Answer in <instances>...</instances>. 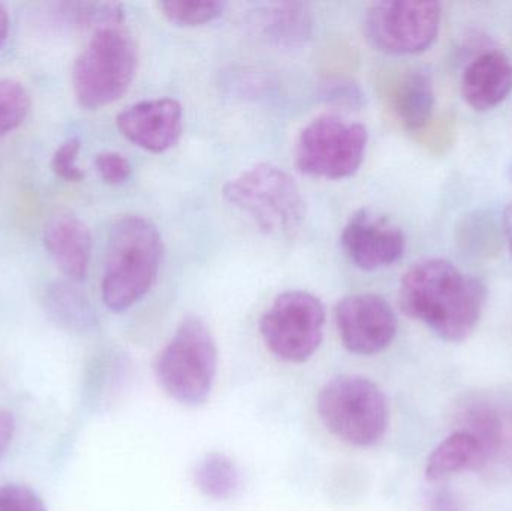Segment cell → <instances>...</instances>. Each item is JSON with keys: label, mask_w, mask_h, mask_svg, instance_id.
Returning a JSON list of instances; mask_svg holds the SVG:
<instances>
[{"label": "cell", "mask_w": 512, "mask_h": 511, "mask_svg": "<svg viewBox=\"0 0 512 511\" xmlns=\"http://www.w3.org/2000/svg\"><path fill=\"white\" fill-rule=\"evenodd\" d=\"M486 287L442 258L421 261L400 285V308L448 342L468 339L486 305Z\"/></svg>", "instance_id": "obj_1"}, {"label": "cell", "mask_w": 512, "mask_h": 511, "mask_svg": "<svg viewBox=\"0 0 512 511\" xmlns=\"http://www.w3.org/2000/svg\"><path fill=\"white\" fill-rule=\"evenodd\" d=\"M164 257L158 227L143 216L117 219L108 234L102 300L114 312L128 311L155 285Z\"/></svg>", "instance_id": "obj_2"}, {"label": "cell", "mask_w": 512, "mask_h": 511, "mask_svg": "<svg viewBox=\"0 0 512 511\" xmlns=\"http://www.w3.org/2000/svg\"><path fill=\"white\" fill-rule=\"evenodd\" d=\"M137 68V44L122 24L95 30L72 69L78 104L87 110L113 104L128 92Z\"/></svg>", "instance_id": "obj_3"}, {"label": "cell", "mask_w": 512, "mask_h": 511, "mask_svg": "<svg viewBox=\"0 0 512 511\" xmlns=\"http://www.w3.org/2000/svg\"><path fill=\"white\" fill-rule=\"evenodd\" d=\"M218 372V347L207 324L186 317L155 360L159 386L179 404L198 407L209 399Z\"/></svg>", "instance_id": "obj_4"}, {"label": "cell", "mask_w": 512, "mask_h": 511, "mask_svg": "<svg viewBox=\"0 0 512 511\" xmlns=\"http://www.w3.org/2000/svg\"><path fill=\"white\" fill-rule=\"evenodd\" d=\"M225 200L248 215L265 234H291L301 227L306 203L295 180L273 164H256L228 180Z\"/></svg>", "instance_id": "obj_5"}, {"label": "cell", "mask_w": 512, "mask_h": 511, "mask_svg": "<svg viewBox=\"0 0 512 511\" xmlns=\"http://www.w3.org/2000/svg\"><path fill=\"white\" fill-rule=\"evenodd\" d=\"M316 410L330 434L357 447L379 443L390 419L384 392L369 378L358 375L328 381L316 399Z\"/></svg>", "instance_id": "obj_6"}, {"label": "cell", "mask_w": 512, "mask_h": 511, "mask_svg": "<svg viewBox=\"0 0 512 511\" xmlns=\"http://www.w3.org/2000/svg\"><path fill=\"white\" fill-rule=\"evenodd\" d=\"M367 129L331 114L316 117L298 135L295 164L301 173L321 179L354 176L364 159Z\"/></svg>", "instance_id": "obj_7"}, {"label": "cell", "mask_w": 512, "mask_h": 511, "mask_svg": "<svg viewBox=\"0 0 512 511\" xmlns=\"http://www.w3.org/2000/svg\"><path fill=\"white\" fill-rule=\"evenodd\" d=\"M325 309L307 291H285L274 299L259 323L270 353L288 363H304L318 351L324 336Z\"/></svg>", "instance_id": "obj_8"}, {"label": "cell", "mask_w": 512, "mask_h": 511, "mask_svg": "<svg viewBox=\"0 0 512 511\" xmlns=\"http://www.w3.org/2000/svg\"><path fill=\"white\" fill-rule=\"evenodd\" d=\"M441 15V5L433 0L373 3L364 18V33L384 53H423L438 36Z\"/></svg>", "instance_id": "obj_9"}, {"label": "cell", "mask_w": 512, "mask_h": 511, "mask_svg": "<svg viewBox=\"0 0 512 511\" xmlns=\"http://www.w3.org/2000/svg\"><path fill=\"white\" fill-rule=\"evenodd\" d=\"M340 341L349 353L373 356L390 347L397 332L396 314L378 294H352L336 306Z\"/></svg>", "instance_id": "obj_10"}, {"label": "cell", "mask_w": 512, "mask_h": 511, "mask_svg": "<svg viewBox=\"0 0 512 511\" xmlns=\"http://www.w3.org/2000/svg\"><path fill=\"white\" fill-rule=\"evenodd\" d=\"M340 243L355 267L373 272L396 264L405 254L406 239L393 222L361 209L349 218Z\"/></svg>", "instance_id": "obj_11"}, {"label": "cell", "mask_w": 512, "mask_h": 511, "mask_svg": "<svg viewBox=\"0 0 512 511\" xmlns=\"http://www.w3.org/2000/svg\"><path fill=\"white\" fill-rule=\"evenodd\" d=\"M117 128L126 140L147 152H167L182 138V105L171 98L137 102L117 116Z\"/></svg>", "instance_id": "obj_12"}, {"label": "cell", "mask_w": 512, "mask_h": 511, "mask_svg": "<svg viewBox=\"0 0 512 511\" xmlns=\"http://www.w3.org/2000/svg\"><path fill=\"white\" fill-rule=\"evenodd\" d=\"M259 38L276 47H301L312 38L313 11L303 2H273L258 5L249 18Z\"/></svg>", "instance_id": "obj_13"}, {"label": "cell", "mask_w": 512, "mask_h": 511, "mask_svg": "<svg viewBox=\"0 0 512 511\" xmlns=\"http://www.w3.org/2000/svg\"><path fill=\"white\" fill-rule=\"evenodd\" d=\"M45 248L63 275L71 281H83L92 258V234L74 215H59L44 231Z\"/></svg>", "instance_id": "obj_14"}, {"label": "cell", "mask_w": 512, "mask_h": 511, "mask_svg": "<svg viewBox=\"0 0 512 511\" xmlns=\"http://www.w3.org/2000/svg\"><path fill=\"white\" fill-rule=\"evenodd\" d=\"M512 90V60L501 51H487L466 68L462 95L474 110L501 104Z\"/></svg>", "instance_id": "obj_15"}, {"label": "cell", "mask_w": 512, "mask_h": 511, "mask_svg": "<svg viewBox=\"0 0 512 511\" xmlns=\"http://www.w3.org/2000/svg\"><path fill=\"white\" fill-rule=\"evenodd\" d=\"M457 431L474 435L489 461L512 455V408L487 399L468 402L459 413Z\"/></svg>", "instance_id": "obj_16"}, {"label": "cell", "mask_w": 512, "mask_h": 511, "mask_svg": "<svg viewBox=\"0 0 512 511\" xmlns=\"http://www.w3.org/2000/svg\"><path fill=\"white\" fill-rule=\"evenodd\" d=\"M489 456L474 435L454 431L430 455L426 465V479L441 483L465 471H477L489 464Z\"/></svg>", "instance_id": "obj_17"}, {"label": "cell", "mask_w": 512, "mask_h": 511, "mask_svg": "<svg viewBox=\"0 0 512 511\" xmlns=\"http://www.w3.org/2000/svg\"><path fill=\"white\" fill-rule=\"evenodd\" d=\"M394 113L411 131L424 128L432 117L435 92L429 75L411 71L403 75L393 96Z\"/></svg>", "instance_id": "obj_18"}, {"label": "cell", "mask_w": 512, "mask_h": 511, "mask_svg": "<svg viewBox=\"0 0 512 511\" xmlns=\"http://www.w3.org/2000/svg\"><path fill=\"white\" fill-rule=\"evenodd\" d=\"M195 483L206 497L228 500L240 486L236 464L222 453H210L195 470Z\"/></svg>", "instance_id": "obj_19"}, {"label": "cell", "mask_w": 512, "mask_h": 511, "mask_svg": "<svg viewBox=\"0 0 512 511\" xmlns=\"http://www.w3.org/2000/svg\"><path fill=\"white\" fill-rule=\"evenodd\" d=\"M59 15L66 24L78 29L119 26L125 18L120 3L111 2H65L59 3Z\"/></svg>", "instance_id": "obj_20"}, {"label": "cell", "mask_w": 512, "mask_h": 511, "mask_svg": "<svg viewBox=\"0 0 512 511\" xmlns=\"http://www.w3.org/2000/svg\"><path fill=\"white\" fill-rule=\"evenodd\" d=\"M161 14L174 26L198 27L221 17L224 5L215 0H165L158 3Z\"/></svg>", "instance_id": "obj_21"}, {"label": "cell", "mask_w": 512, "mask_h": 511, "mask_svg": "<svg viewBox=\"0 0 512 511\" xmlns=\"http://www.w3.org/2000/svg\"><path fill=\"white\" fill-rule=\"evenodd\" d=\"M47 303L51 315L63 326L83 329L92 320L89 306L83 297L68 285H56L48 294Z\"/></svg>", "instance_id": "obj_22"}, {"label": "cell", "mask_w": 512, "mask_h": 511, "mask_svg": "<svg viewBox=\"0 0 512 511\" xmlns=\"http://www.w3.org/2000/svg\"><path fill=\"white\" fill-rule=\"evenodd\" d=\"M30 110V96L20 83L0 80V138L21 125Z\"/></svg>", "instance_id": "obj_23"}, {"label": "cell", "mask_w": 512, "mask_h": 511, "mask_svg": "<svg viewBox=\"0 0 512 511\" xmlns=\"http://www.w3.org/2000/svg\"><path fill=\"white\" fill-rule=\"evenodd\" d=\"M80 149L81 144L78 138H69L57 147L51 159V168L56 176L66 182H81L84 179L83 170L77 164Z\"/></svg>", "instance_id": "obj_24"}, {"label": "cell", "mask_w": 512, "mask_h": 511, "mask_svg": "<svg viewBox=\"0 0 512 511\" xmlns=\"http://www.w3.org/2000/svg\"><path fill=\"white\" fill-rule=\"evenodd\" d=\"M0 511H47L44 501L23 485L0 486Z\"/></svg>", "instance_id": "obj_25"}, {"label": "cell", "mask_w": 512, "mask_h": 511, "mask_svg": "<svg viewBox=\"0 0 512 511\" xmlns=\"http://www.w3.org/2000/svg\"><path fill=\"white\" fill-rule=\"evenodd\" d=\"M99 177L108 185H122L131 177L132 165L128 158L117 152L99 153L95 159Z\"/></svg>", "instance_id": "obj_26"}, {"label": "cell", "mask_w": 512, "mask_h": 511, "mask_svg": "<svg viewBox=\"0 0 512 511\" xmlns=\"http://www.w3.org/2000/svg\"><path fill=\"white\" fill-rule=\"evenodd\" d=\"M15 420L12 413L0 410V461L14 438Z\"/></svg>", "instance_id": "obj_27"}, {"label": "cell", "mask_w": 512, "mask_h": 511, "mask_svg": "<svg viewBox=\"0 0 512 511\" xmlns=\"http://www.w3.org/2000/svg\"><path fill=\"white\" fill-rule=\"evenodd\" d=\"M432 511H459V503L447 492H441L433 500Z\"/></svg>", "instance_id": "obj_28"}, {"label": "cell", "mask_w": 512, "mask_h": 511, "mask_svg": "<svg viewBox=\"0 0 512 511\" xmlns=\"http://www.w3.org/2000/svg\"><path fill=\"white\" fill-rule=\"evenodd\" d=\"M9 32V17L6 9L0 5V47L5 44Z\"/></svg>", "instance_id": "obj_29"}, {"label": "cell", "mask_w": 512, "mask_h": 511, "mask_svg": "<svg viewBox=\"0 0 512 511\" xmlns=\"http://www.w3.org/2000/svg\"><path fill=\"white\" fill-rule=\"evenodd\" d=\"M504 233L507 237L508 245L512 252V203L505 209L504 213Z\"/></svg>", "instance_id": "obj_30"}]
</instances>
